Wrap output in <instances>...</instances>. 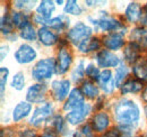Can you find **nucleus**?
<instances>
[{
    "instance_id": "nucleus-1",
    "label": "nucleus",
    "mask_w": 147,
    "mask_h": 137,
    "mask_svg": "<svg viewBox=\"0 0 147 137\" xmlns=\"http://www.w3.org/2000/svg\"><path fill=\"white\" fill-rule=\"evenodd\" d=\"M114 116L121 127L131 128L138 124L140 110L136 102L128 99H122L114 107Z\"/></svg>"
},
{
    "instance_id": "nucleus-2",
    "label": "nucleus",
    "mask_w": 147,
    "mask_h": 137,
    "mask_svg": "<svg viewBox=\"0 0 147 137\" xmlns=\"http://www.w3.org/2000/svg\"><path fill=\"white\" fill-rule=\"evenodd\" d=\"M55 72V61L53 59L47 57L40 60L32 70V76L38 82L51 79Z\"/></svg>"
},
{
    "instance_id": "nucleus-3",
    "label": "nucleus",
    "mask_w": 147,
    "mask_h": 137,
    "mask_svg": "<svg viewBox=\"0 0 147 137\" xmlns=\"http://www.w3.org/2000/svg\"><path fill=\"white\" fill-rule=\"evenodd\" d=\"M91 35H92V28L90 26L85 25L84 23L79 21L71 29H69V32L67 33V38L74 45L78 46L83 41L90 38Z\"/></svg>"
},
{
    "instance_id": "nucleus-4",
    "label": "nucleus",
    "mask_w": 147,
    "mask_h": 137,
    "mask_svg": "<svg viewBox=\"0 0 147 137\" xmlns=\"http://www.w3.org/2000/svg\"><path fill=\"white\" fill-rule=\"evenodd\" d=\"M53 112V106L52 103L45 102L38 106L33 112V116L30 119V124L34 127H40L47 119H49L52 116Z\"/></svg>"
},
{
    "instance_id": "nucleus-5",
    "label": "nucleus",
    "mask_w": 147,
    "mask_h": 137,
    "mask_svg": "<svg viewBox=\"0 0 147 137\" xmlns=\"http://www.w3.org/2000/svg\"><path fill=\"white\" fill-rule=\"evenodd\" d=\"M91 110H92V107L90 103L83 102L67 114V117H66L67 121L70 125H79L86 119V117L90 115Z\"/></svg>"
},
{
    "instance_id": "nucleus-6",
    "label": "nucleus",
    "mask_w": 147,
    "mask_h": 137,
    "mask_svg": "<svg viewBox=\"0 0 147 137\" xmlns=\"http://www.w3.org/2000/svg\"><path fill=\"white\" fill-rule=\"evenodd\" d=\"M73 63V55L66 47H61L58 52V57L55 61V72L57 74H65L68 72Z\"/></svg>"
},
{
    "instance_id": "nucleus-7",
    "label": "nucleus",
    "mask_w": 147,
    "mask_h": 137,
    "mask_svg": "<svg viewBox=\"0 0 147 137\" xmlns=\"http://www.w3.org/2000/svg\"><path fill=\"white\" fill-rule=\"evenodd\" d=\"M70 90V81L67 79L53 81L51 84V93L57 101H63L69 93Z\"/></svg>"
},
{
    "instance_id": "nucleus-8",
    "label": "nucleus",
    "mask_w": 147,
    "mask_h": 137,
    "mask_svg": "<svg viewBox=\"0 0 147 137\" xmlns=\"http://www.w3.org/2000/svg\"><path fill=\"white\" fill-rule=\"evenodd\" d=\"M37 56L36 51L28 44H22L15 52V59L20 64H28L33 62Z\"/></svg>"
},
{
    "instance_id": "nucleus-9",
    "label": "nucleus",
    "mask_w": 147,
    "mask_h": 137,
    "mask_svg": "<svg viewBox=\"0 0 147 137\" xmlns=\"http://www.w3.org/2000/svg\"><path fill=\"white\" fill-rule=\"evenodd\" d=\"M96 63L100 68H115L120 64L119 57L108 50H102L96 55Z\"/></svg>"
},
{
    "instance_id": "nucleus-10",
    "label": "nucleus",
    "mask_w": 147,
    "mask_h": 137,
    "mask_svg": "<svg viewBox=\"0 0 147 137\" xmlns=\"http://www.w3.org/2000/svg\"><path fill=\"white\" fill-rule=\"evenodd\" d=\"M94 25H97L102 31L105 32H112V33H119V29L122 28V24L120 21H118L115 18L111 17V16H102L98 19L93 21Z\"/></svg>"
},
{
    "instance_id": "nucleus-11",
    "label": "nucleus",
    "mask_w": 147,
    "mask_h": 137,
    "mask_svg": "<svg viewBox=\"0 0 147 137\" xmlns=\"http://www.w3.org/2000/svg\"><path fill=\"white\" fill-rule=\"evenodd\" d=\"M47 94V86L42 83H36L28 88L26 92V99L28 102L40 103L42 102Z\"/></svg>"
},
{
    "instance_id": "nucleus-12",
    "label": "nucleus",
    "mask_w": 147,
    "mask_h": 137,
    "mask_svg": "<svg viewBox=\"0 0 147 137\" xmlns=\"http://www.w3.org/2000/svg\"><path fill=\"white\" fill-rule=\"evenodd\" d=\"M103 45L111 51H119L125 46L122 33H109L103 37Z\"/></svg>"
},
{
    "instance_id": "nucleus-13",
    "label": "nucleus",
    "mask_w": 147,
    "mask_h": 137,
    "mask_svg": "<svg viewBox=\"0 0 147 137\" xmlns=\"http://www.w3.org/2000/svg\"><path fill=\"white\" fill-rule=\"evenodd\" d=\"M98 86H101V89L107 92V93H111L113 90H114V86H115V81H114V78L112 75V72L110 70H104L101 72L100 76H98Z\"/></svg>"
},
{
    "instance_id": "nucleus-14",
    "label": "nucleus",
    "mask_w": 147,
    "mask_h": 137,
    "mask_svg": "<svg viewBox=\"0 0 147 137\" xmlns=\"http://www.w3.org/2000/svg\"><path fill=\"white\" fill-rule=\"evenodd\" d=\"M84 102V94L80 89L75 88L73 91L70 92L68 99L66 100V103L63 104V109L66 111H71L76 107Z\"/></svg>"
},
{
    "instance_id": "nucleus-15",
    "label": "nucleus",
    "mask_w": 147,
    "mask_h": 137,
    "mask_svg": "<svg viewBox=\"0 0 147 137\" xmlns=\"http://www.w3.org/2000/svg\"><path fill=\"white\" fill-rule=\"evenodd\" d=\"M38 41L44 45V46H52L58 42V35L55 32H52L49 27H41L37 32Z\"/></svg>"
},
{
    "instance_id": "nucleus-16",
    "label": "nucleus",
    "mask_w": 147,
    "mask_h": 137,
    "mask_svg": "<svg viewBox=\"0 0 147 137\" xmlns=\"http://www.w3.org/2000/svg\"><path fill=\"white\" fill-rule=\"evenodd\" d=\"M55 6L53 1H51V0L41 1L36 9V13H37L36 16L40 18H42V19L47 23L48 20H50L52 13L55 11Z\"/></svg>"
},
{
    "instance_id": "nucleus-17",
    "label": "nucleus",
    "mask_w": 147,
    "mask_h": 137,
    "mask_svg": "<svg viewBox=\"0 0 147 137\" xmlns=\"http://www.w3.org/2000/svg\"><path fill=\"white\" fill-rule=\"evenodd\" d=\"M109 125H110V118L107 112H97L94 115L92 119V126L94 130L102 133L109 127Z\"/></svg>"
},
{
    "instance_id": "nucleus-18",
    "label": "nucleus",
    "mask_w": 147,
    "mask_h": 137,
    "mask_svg": "<svg viewBox=\"0 0 147 137\" xmlns=\"http://www.w3.org/2000/svg\"><path fill=\"white\" fill-rule=\"evenodd\" d=\"M31 110H32V106H31L30 102H27V101L19 102L15 107L14 111H13V119H14V121L18 122L22 119H24L25 117H27L30 115Z\"/></svg>"
},
{
    "instance_id": "nucleus-19",
    "label": "nucleus",
    "mask_w": 147,
    "mask_h": 137,
    "mask_svg": "<svg viewBox=\"0 0 147 137\" xmlns=\"http://www.w3.org/2000/svg\"><path fill=\"white\" fill-rule=\"evenodd\" d=\"M142 7L138 2H130L126 8L125 16L129 23H137L142 17Z\"/></svg>"
},
{
    "instance_id": "nucleus-20",
    "label": "nucleus",
    "mask_w": 147,
    "mask_h": 137,
    "mask_svg": "<svg viewBox=\"0 0 147 137\" xmlns=\"http://www.w3.org/2000/svg\"><path fill=\"white\" fill-rule=\"evenodd\" d=\"M131 42L143 47L147 45V28L146 27H136L131 31L130 34Z\"/></svg>"
},
{
    "instance_id": "nucleus-21",
    "label": "nucleus",
    "mask_w": 147,
    "mask_h": 137,
    "mask_svg": "<svg viewBox=\"0 0 147 137\" xmlns=\"http://www.w3.org/2000/svg\"><path fill=\"white\" fill-rule=\"evenodd\" d=\"M132 73L139 81H147V60L139 59L132 67Z\"/></svg>"
},
{
    "instance_id": "nucleus-22",
    "label": "nucleus",
    "mask_w": 147,
    "mask_h": 137,
    "mask_svg": "<svg viewBox=\"0 0 147 137\" xmlns=\"http://www.w3.org/2000/svg\"><path fill=\"white\" fill-rule=\"evenodd\" d=\"M101 47V42L98 38L96 37H90L85 41H83L79 45H78V50L82 53H91V52L97 51Z\"/></svg>"
},
{
    "instance_id": "nucleus-23",
    "label": "nucleus",
    "mask_w": 147,
    "mask_h": 137,
    "mask_svg": "<svg viewBox=\"0 0 147 137\" xmlns=\"http://www.w3.org/2000/svg\"><path fill=\"white\" fill-rule=\"evenodd\" d=\"M143 89L142 81L137 79H128L123 84L120 86L122 94H130V93H137Z\"/></svg>"
},
{
    "instance_id": "nucleus-24",
    "label": "nucleus",
    "mask_w": 147,
    "mask_h": 137,
    "mask_svg": "<svg viewBox=\"0 0 147 137\" xmlns=\"http://www.w3.org/2000/svg\"><path fill=\"white\" fill-rule=\"evenodd\" d=\"M139 50L140 46H138L137 44L130 42L127 44L125 51H123V55H125V60L129 62V63H136L139 60Z\"/></svg>"
},
{
    "instance_id": "nucleus-25",
    "label": "nucleus",
    "mask_w": 147,
    "mask_h": 137,
    "mask_svg": "<svg viewBox=\"0 0 147 137\" xmlns=\"http://www.w3.org/2000/svg\"><path fill=\"white\" fill-rule=\"evenodd\" d=\"M69 23H70V20L65 15H62V16H58V17H55L52 19H50V20H48L45 23V25L48 27L53 28L55 31L61 32V31H65L69 26Z\"/></svg>"
},
{
    "instance_id": "nucleus-26",
    "label": "nucleus",
    "mask_w": 147,
    "mask_h": 137,
    "mask_svg": "<svg viewBox=\"0 0 147 137\" xmlns=\"http://www.w3.org/2000/svg\"><path fill=\"white\" fill-rule=\"evenodd\" d=\"M84 97H87L88 99H94L98 96V89L95 84H93L91 81H84L83 86L80 88Z\"/></svg>"
},
{
    "instance_id": "nucleus-27",
    "label": "nucleus",
    "mask_w": 147,
    "mask_h": 137,
    "mask_svg": "<svg viewBox=\"0 0 147 137\" xmlns=\"http://www.w3.org/2000/svg\"><path fill=\"white\" fill-rule=\"evenodd\" d=\"M13 18V21H14V25L19 27L20 29L24 28L25 26H27L30 23V17L27 16V14L23 13V11H18V13H14L11 15Z\"/></svg>"
},
{
    "instance_id": "nucleus-28",
    "label": "nucleus",
    "mask_w": 147,
    "mask_h": 137,
    "mask_svg": "<svg viewBox=\"0 0 147 137\" xmlns=\"http://www.w3.org/2000/svg\"><path fill=\"white\" fill-rule=\"evenodd\" d=\"M14 27H15V25H14L13 18L9 14L6 13L1 18V32H2V34H11L14 31Z\"/></svg>"
},
{
    "instance_id": "nucleus-29",
    "label": "nucleus",
    "mask_w": 147,
    "mask_h": 137,
    "mask_svg": "<svg viewBox=\"0 0 147 137\" xmlns=\"http://www.w3.org/2000/svg\"><path fill=\"white\" fill-rule=\"evenodd\" d=\"M129 70L128 68L121 63L119 65V68H117V71H115V75H114V81H115V86H121L123 84V80L127 78L128 75Z\"/></svg>"
},
{
    "instance_id": "nucleus-30",
    "label": "nucleus",
    "mask_w": 147,
    "mask_h": 137,
    "mask_svg": "<svg viewBox=\"0 0 147 137\" xmlns=\"http://www.w3.org/2000/svg\"><path fill=\"white\" fill-rule=\"evenodd\" d=\"M84 73H86V68L84 67V61L82 60L77 64V67L74 68L73 73H71V79L74 82H76V83L82 82L84 79Z\"/></svg>"
},
{
    "instance_id": "nucleus-31",
    "label": "nucleus",
    "mask_w": 147,
    "mask_h": 137,
    "mask_svg": "<svg viewBox=\"0 0 147 137\" xmlns=\"http://www.w3.org/2000/svg\"><path fill=\"white\" fill-rule=\"evenodd\" d=\"M19 35H20V37H22L23 39L32 42V41H35V38H36V36H37V33L35 32L33 25H32V24H28L27 26H25L24 28L20 29Z\"/></svg>"
},
{
    "instance_id": "nucleus-32",
    "label": "nucleus",
    "mask_w": 147,
    "mask_h": 137,
    "mask_svg": "<svg viewBox=\"0 0 147 137\" xmlns=\"http://www.w3.org/2000/svg\"><path fill=\"white\" fill-rule=\"evenodd\" d=\"M65 13H66V14H69V15L77 16V15H80V14H82V8H80L79 5L77 3V1H75V0H69V1L66 2Z\"/></svg>"
},
{
    "instance_id": "nucleus-33",
    "label": "nucleus",
    "mask_w": 147,
    "mask_h": 137,
    "mask_svg": "<svg viewBox=\"0 0 147 137\" xmlns=\"http://www.w3.org/2000/svg\"><path fill=\"white\" fill-rule=\"evenodd\" d=\"M25 86V76L22 72L16 73L14 76H13V81H11V86L15 89V90H23Z\"/></svg>"
},
{
    "instance_id": "nucleus-34",
    "label": "nucleus",
    "mask_w": 147,
    "mask_h": 137,
    "mask_svg": "<svg viewBox=\"0 0 147 137\" xmlns=\"http://www.w3.org/2000/svg\"><path fill=\"white\" fill-rule=\"evenodd\" d=\"M51 129H53L55 133H62L65 130V120L61 116H55L51 121Z\"/></svg>"
},
{
    "instance_id": "nucleus-35",
    "label": "nucleus",
    "mask_w": 147,
    "mask_h": 137,
    "mask_svg": "<svg viewBox=\"0 0 147 137\" xmlns=\"http://www.w3.org/2000/svg\"><path fill=\"white\" fill-rule=\"evenodd\" d=\"M86 74L87 76L91 79V80H94V81H97L98 80V76L101 74V72L98 71V68H96L94 64H88L86 67Z\"/></svg>"
},
{
    "instance_id": "nucleus-36",
    "label": "nucleus",
    "mask_w": 147,
    "mask_h": 137,
    "mask_svg": "<svg viewBox=\"0 0 147 137\" xmlns=\"http://www.w3.org/2000/svg\"><path fill=\"white\" fill-rule=\"evenodd\" d=\"M8 74H9V70L7 68H0V89H1V96H3V93H5V88H6V83H7Z\"/></svg>"
},
{
    "instance_id": "nucleus-37",
    "label": "nucleus",
    "mask_w": 147,
    "mask_h": 137,
    "mask_svg": "<svg viewBox=\"0 0 147 137\" xmlns=\"http://www.w3.org/2000/svg\"><path fill=\"white\" fill-rule=\"evenodd\" d=\"M35 1H15L14 5L16 8L22 9V10H30L34 7Z\"/></svg>"
},
{
    "instance_id": "nucleus-38",
    "label": "nucleus",
    "mask_w": 147,
    "mask_h": 137,
    "mask_svg": "<svg viewBox=\"0 0 147 137\" xmlns=\"http://www.w3.org/2000/svg\"><path fill=\"white\" fill-rule=\"evenodd\" d=\"M102 137H120V133L117 128H112L110 130H108L104 135H102Z\"/></svg>"
},
{
    "instance_id": "nucleus-39",
    "label": "nucleus",
    "mask_w": 147,
    "mask_h": 137,
    "mask_svg": "<svg viewBox=\"0 0 147 137\" xmlns=\"http://www.w3.org/2000/svg\"><path fill=\"white\" fill-rule=\"evenodd\" d=\"M19 137H37L35 132L31 130V129H25V130H22L19 133Z\"/></svg>"
},
{
    "instance_id": "nucleus-40",
    "label": "nucleus",
    "mask_w": 147,
    "mask_h": 137,
    "mask_svg": "<svg viewBox=\"0 0 147 137\" xmlns=\"http://www.w3.org/2000/svg\"><path fill=\"white\" fill-rule=\"evenodd\" d=\"M40 137H58V136H57V133H55L53 129L48 128V129L44 130V133H43Z\"/></svg>"
},
{
    "instance_id": "nucleus-41",
    "label": "nucleus",
    "mask_w": 147,
    "mask_h": 137,
    "mask_svg": "<svg viewBox=\"0 0 147 137\" xmlns=\"http://www.w3.org/2000/svg\"><path fill=\"white\" fill-rule=\"evenodd\" d=\"M8 52H9V47H8L7 45H6V46H5V45H2V46H1V60H3V59H5V54L7 55V54H8Z\"/></svg>"
},
{
    "instance_id": "nucleus-42",
    "label": "nucleus",
    "mask_w": 147,
    "mask_h": 137,
    "mask_svg": "<svg viewBox=\"0 0 147 137\" xmlns=\"http://www.w3.org/2000/svg\"><path fill=\"white\" fill-rule=\"evenodd\" d=\"M142 98H143L144 101L147 102V86L144 88V90H143V92H142Z\"/></svg>"
},
{
    "instance_id": "nucleus-43",
    "label": "nucleus",
    "mask_w": 147,
    "mask_h": 137,
    "mask_svg": "<svg viewBox=\"0 0 147 137\" xmlns=\"http://www.w3.org/2000/svg\"><path fill=\"white\" fill-rule=\"evenodd\" d=\"M144 111H145V115H146V117H147V106H145V109H144Z\"/></svg>"
},
{
    "instance_id": "nucleus-44",
    "label": "nucleus",
    "mask_w": 147,
    "mask_h": 137,
    "mask_svg": "<svg viewBox=\"0 0 147 137\" xmlns=\"http://www.w3.org/2000/svg\"><path fill=\"white\" fill-rule=\"evenodd\" d=\"M146 15H147V5H146Z\"/></svg>"
},
{
    "instance_id": "nucleus-45",
    "label": "nucleus",
    "mask_w": 147,
    "mask_h": 137,
    "mask_svg": "<svg viewBox=\"0 0 147 137\" xmlns=\"http://www.w3.org/2000/svg\"><path fill=\"white\" fill-rule=\"evenodd\" d=\"M145 137H147V134H146V136H145Z\"/></svg>"
}]
</instances>
